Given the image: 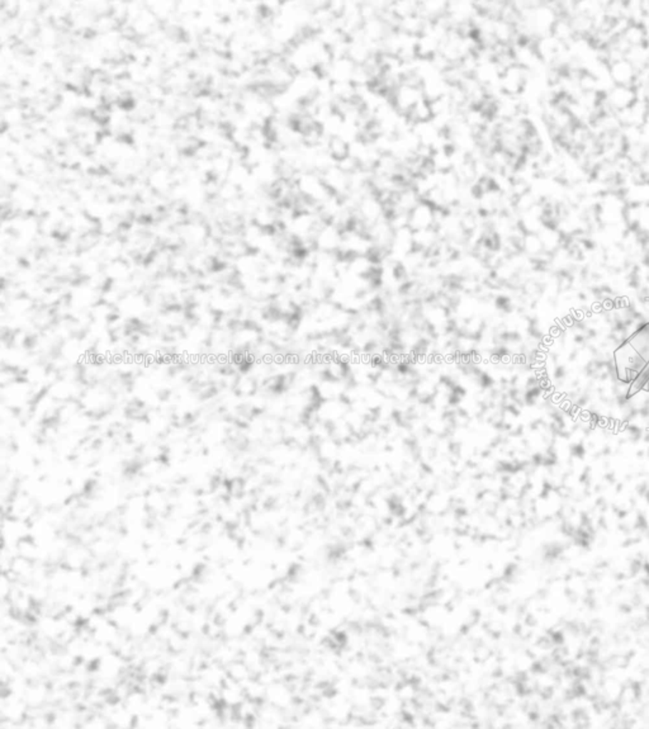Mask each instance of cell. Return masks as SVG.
Listing matches in <instances>:
<instances>
[{
    "mask_svg": "<svg viewBox=\"0 0 649 729\" xmlns=\"http://www.w3.org/2000/svg\"><path fill=\"white\" fill-rule=\"evenodd\" d=\"M409 228L412 231L435 228V208L429 202H420L409 213Z\"/></svg>",
    "mask_w": 649,
    "mask_h": 729,
    "instance_id": "cell-1",
    "label": "cell"
}]
</instances>
